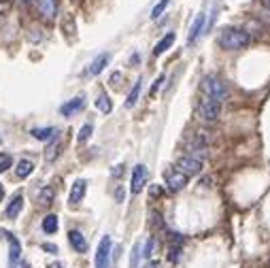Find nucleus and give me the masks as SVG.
<instances>
[{
	"label": "nucleus",
	"mask_w": 270,
	"mask_h": 268,
	"mask_svg": "<svg viewBox=\"0 0 270 268\" xmlns=\"http://www.w3.org/2000/svg\"><path fill=\"white\" fill-rule=\"evenodd\" d=\"M217 43L223 49H230V51H238V49H245L251 43V34L243 28H225V30L219 32Z\"/></svg>",
	"instance_id": "nucleus-1"
},
{
	"label": "nucleus",
	"mask_w": 270,
	"mask_h": 268,
	"mask_svg": "<svg viewBox=\"0 0 270 268\" xmlns=\"http://www.w3.org/2000/svg\"><path fill=\"white\" fill-rule=\"evenodd\" d=\"M202 92L206 94V98H211V100H215V102H223L225 98H228V88H225V83L217 77H204L202 79Z\"/></svg>",
	"instance_id": "nucleus-2"
},
{
	"label": "nucleus",
	"mask_w": 270,
	"mask_h": 268,
	"mask_svg": "<svg viewBox=\"0 0 270 268\" xmlns=\"http://www.w3.org/2000/svg\"><path fill=\"white\" fill-rule=\"evenodd\" d=\"M219 113H221L219 102L211 100V98H204V100L198 105V117H200L204 123H215L219 119Z\"/></svg>",
	"instance_id": "nucleus-3"
},
{
	"label": "nucleus",
	"mask_w": 270,
	"mask_h": 268,
	"mask_svg": "<svg viewBox=\"0 0 270 268\" xmlns=\"http://www.w3.org/2000/svg\"><path fill=\"white\" fill-rule=\"evenodd\" d=\"M177 171H181L188 177H196L202 173V160L200 158H192V156H183L177 160Z\"/></svg>",
	"instance_id": "nucleus-4"
},
{
	"label": "nucleus",
	"mask_w": 270,
	"mask_h": 268,
	"mask_svg": "<svg viewBox=\"0 0 270 268\" xmlns=\"http://www.w3.org/2000/svg\"><path fill=\"white\" fill-rule=\"evenodd\" d=\"M111 236H102L100 245L96 249V268H109L111 266Z\"/></svg>",
	"instance_id": "nucleus-5"
},
{
	"label": "nucleus",
	"mask_w": 270,
	"mask_h": 268,
	"mask_svg": "<svg viewBox=\"0 0 270 268\" xmlns=\"http://www.w3.org/2000/svg\"><path fill=\"white\" fill-rule=\"evenodd\" d=\"M145 183H147V166L138 164V166H134V171H132L130 192H132V194H140V190L145 188Z\"/></svg>",
	"instance_id": "nucleus-6"
},
{
	"label": "nucleus",
	"mask_w": 270,
	"mask_h": 268,
	"mask_svg": "<svg viewBox=\"0 0 270 268\" xmlns=\"http://www.w3.org/2000/svg\"><path fill=\"white\" fill-rule=\"evenodd\" d=\"M188 185V175H183L181 171H168L166 173V188L170 192H181Z\"/></svg>",
	"instance_id": "nucleus-7"
},
{
	"label": "nucleus",
	"mask_w": 270,
	"mask_h": 268,
	"mask_svg": "<svg viewBox=\"0 0 270 268\" xmlns=\"http://www.w3.org/2000/svg\"><path fill=\"white\" fill-rule=\"evenodd\" d=\"M36 9L43 19L51 22L55 17V13H58V0H36Z\"/></svg>",
	"instance_id": "nucleus-8"
},
{
	"label": "nucleus",
	"mask_w": 270,
	"mask_h": 268,
	"mask_svg": "<svg viewBox=\"0 0 270 268\" xmlns=\"http://www.w3.org/2000/svg\"><path fill=\"white\" fill-rule=\"evenodd\" d=\"M85 190H88V183H85V179H77L73 183V190H70V196H68V202L70 204H79L83 200L85 196Z\"/></svg>",
	"instance_id": "nucleus-9"
},
{
	"label": "nucleus",
	"mask_w": 270,
	"mask_h": 268,
	"mask_svg": "<svg viewBox=\"0 0 270 268\" xmlns=\"http://www.w3.org/2000/svg\"><path fill=\"white\" fill-rule=\"evenodd\" d=\"M5 236L9 238V262H11V266H15L19 262V256H22V245L13 234L5 232Z\"/></svg>",
	"instance_id": "nucleus-10"
},
{
	"label": "nucleus",
	"mask_w": 270,
	"mask_h": 268,
	"mask_svg": "<svg viewBox=\"0 0 270 268\" xmlns=\"http://www.w3.org/2000/svg\"><path fill=\"white\" fill-rule=\"evenodd\" d=\"M83 105H85V98L83 96H77V98H73V100H68L66 105H62L60 107V113H62L64 117H70V115H75V113H79L83 109Z\"/></svg>",
	"instance_id": "nucleus-11"
},
{
	"label": "nucleus",
	"mask_w": 270,
	"mask_h": 268,
	"mask_svg": "<svg viewBox=\"0 0 270 268\" xmlns=\"http://www.w3.org/2000/svg\"><path fill=\"white\" fill-rule=\"evenodd\" d=\"M22 209H24V196L22 194H15V196H13V200L9 202L7 211H5V217L7 219H15L22 213Z\"/></svg>",
	"instance_id": "nucleus-12"
},
{
	"label": "nucleus",
	"mask_w": 270,
	"mask_h": 268,
	"mask_svg": "<svg viewBox=\"0 0 270 268\" xmlns=\"http://www.w3.org/2000/svg\"><path fill=\"white\" fill-rule=\"evenodd\" d=\"M68 241H70V245H73L75 251H79V253L88 251V241H85V236L79 230H70L68 232Z\"/></svg>",
	"instance_id": "nucleus-13"
},
{
	"label": "nucleus",
	"mask_w": 270,
	"mask_h": 268,
	"mask_svg": "<svg viewBox=\"0 0 270 268\" xmlns=\"http://www.w3.org/2000/svg\"><path fill=\"white\" fill-rule=\"evenodd\" d=\"M60 151H62V140L58 136H53L51 143L45 149V162H55V160H58V156H60Z\"/></svg>",
	"instance_id": "nucleus-14"
},
{
	"label": "nucleus",
	"mask_w": 270,
	"mask_h": 268,
	"mask_svg": "<svg viewBox=\"0 0 270 268\" xmlns=\"http://www.w3.org/2000/svg\"><path fill=\"white\" fill-rule=\"evenodd\" d=\"M202 26H204V13H198L192 28H190V36H188V43H196V38L200 36L202 32Z\"/></svg>",
	"instance_id": "nucleus-15"
},
{
	"label": "nucleus",
	"mask_w": 270,
	"mask_h": 268,
	"mask_svg": "<svg viewBox=\"0 0 270 268\" xmlns=\"http://www.w3.org/2000/svg\"><path fill=\"white\" fill-rule=\"evenodd\" d=\"M109 60H111V55H109V53H100V55H98V58L90 64L88 73H90V75H100L102 70H105V66L109 64Z\"/></svg>",
	"instance_id": "nucleus-16"
},
{
	"label": "nucleus",
	"mask_w": 270,
	"mask_h": 268,
	"mask_svg": "<svg viewBox=\"0 0 270 268\" xmlns=\"http://www.w3.org/2000/svg\"><path fill=\"white\" fill-rule=\"evenodd\" d=\"M30 134L36 140H51L53 136H58V130H55V128H32Z\"/></svg>",
	"instance_id": "nucleus-17"
},
{
	"label": "nucleus",
	"mask_w": 270,
	"mask_h": 268,
	"mask_svg": "<svg viewBox=\"0 0 270 268\" xmlns=\"http://www.w3.org/2000/svg\"><path fill=\"white\" fill-rule=\"evenodd\" d=\"M32 171H34V164H32L30 160H19V162H17V168H15V175H17L19 179H26V177L32 175Z\"/></svg>",
	"instance_id": "nucleus-18"
},
{
	"label": "nucleus",
	"mask_w": 270,
	"mask_h": 268,
	"mask_svg": "<svg viewBox=\"0 0 270 268\" xmlns=\"http://www.w3.org/2000/svg\"><path fill=\"white\" fill-rule=\"evenodd\" d=\"M175 43V32H168L158 45H155V49H153V55H162L166 49H170V45Z\"/></svg>",
	"instance_id": "nucleus-19"
},
{
	"label": "nucleus",
	"mask_w": 270,
	"mask_h": 268,
	"mask_svg": "<svg viewBox=\"0 0 270 268\" xmlns=\"http://www.w3.org/2000/svg\"><path fill=\"white\" fill-rule=\"evenodd\" d=\"M140 90H143V81H140V79H138V81L134 83V88H132V92H130V94H128V100H126V107H128V109H132V107H134V105L138 102V96H140Z\"/></svg>",
	"instance_id": "nucleus-20"
},
{
	"label": "nucleus",
	"mask_w": 270,
	"mask_h": 268,
	"mask_svg": "<svg viewBox=\"0 0 270 268\" xmlns=\"http://www.w3.org/2000/svg\"><path fill=\"white\" fill-rule=\"evenodd\" d=\"M96 109L100 111V113H111L113 111V102H111V98L107 96V94H98V98H96Z\"/></svg>",
	"instance_id": "nucleus-21"
},
{
	"label": "nucleus",
	"mask_w": 270,
	"mask_h": 268,
	"mask_svg": "<svg viewBox=\"0 0 270 268\" xmlns=\"http://www.w3.org/2000/svg\"><path fill=\"white\" fill-rule=\"evenodd\" d=\"M43 230H45L47 234H55V232H58V217H55V215H47L45 219H43Z\"/></svg>",
	"instance_id": "nucleus-22"
},
{
	"label": "nucleus",
	"mask_w": 270,
	"mask_h": 268,
	"mask_svg": "<svg viewBox=\"0 0 270 268\" xmlns=\"http://www.w3.org/2000/svg\"><path fill=\"white\" fill-rule=\"evenodd\" d=\"M53 196H55L53 188H43L40 194H38V204H43V207L51 204V202H53Z\"/></svg>",
	"instance_id": "nucleus-23"
},
{
	"label": "nucleus",
	"mask_w": 270,
	"mask_h": 268,
	"mask_svg": "<svg viewBox=\"0 0 270 268\" xmlns=\"http://www.w3.org/2000/svg\"><path fill=\"white\" fill-rule=\"evenodd\" d=\"M143 256V245L136 243L134 249H132V256H130V268H138V260Z\"/></svg>",
	"instance_id": "nucleus-24"
},
{
	"label": "nucleus",
	"mask_w": 270,
	"mask_h": 268,
	"mask_svg": "<svg viewBox=\"0 0 270 268\" xmlns=\"http://www.w3.org/2000/svg\"><path fill=\"white\" fill-rule=\"evenodd\" d=\"M92 130H94V128H92V123H85L83 128L79 130V134H77V140H79V143H85V140H88V138L92 136Z\"/></svg>",
	"instance_id": "nucleus-25"
},
{
	"label": "nucleus",
	"mask_w": 270,
	"mask_h": 268,
	"mask_svg": "<svg viewBox=\"0 0 270 268\" xmlns=\"http://www.w3.org/2000/svg\"><path fill=\"white\" fill-rule=\"evenodd\" d=\"M168 3H170V0H160V3L153 7V11H151V17H153V19H158V17L162 15V13H164V9L168 7Z\"/></svg>",
	"instance_id": "nucleus-26"
},
{
	"label": "nucleus",
	"mask_w": 270,
	"mask_h": 268,
	"mask_svg": "<svg viewBox=\"0 0 270 268\" xmlns=\"http://www.w3.org/2000/svg\"><path fill=\"white\" fill-rule=\"evenodd\" d=\"M153 247H155V238H153V236H149V238H147V243H145V247H143V258H145V260H149V258H151Z\"/></svg>",
	"instance_id": "nucleus-27"
},
{
	"label": "nucleus",
	"mask_w": 270,
	"mask_h": 268,
	"mask_svg": "<svg viewBox=\"0 0 270 268\" xmlns=\"http://www.w3.org/2000/svg\"><path fill=\"white\" fill-rule=\"evenodd\" d=\"M11 164H13V158L9 153H0V173H5L7 168H11Z\"/></svg>",
	"instance_id": "nucleus-28"
},
{
	"label": "nucleus",
	"mask_w": 270,
	"mask_h": 268,
	"mask_svg": "<svg viewBox=\"0 0 270 268\" xmlns=\"http://www.w3.org/2000/svg\"><path fill=\"white\" fill-rule=\"evenodd\" d=\"M179 256H181V247L177 245V247H173V249H170V253H168V260H170V262H179Z\"/></svg>",
	"instance_id": "nucleus-29"
},
{
	"label": "nucleus",
	"mask_w": 270,
	"mask_h": 268,
	"mask_svg": "<svg viewBox=\"0 0 270 268\" xmlns=\"http://www.w3.org/2000/svg\"><path fill=\"white\" fill-rule=\"evenodd\" d=\"M43 251H49V253H58V247L53 243H43Z\"/></svg>",
	"instance_id": "nucleus-30"
},
{
	"label": "nucleus",
	"mask_w": 270,
	"mask_h": 268,
	"mask_svg": "<svg viewBox=\"0 0 270 268\" xmlns=\"http://www.w3.org/2000/svg\"><path fill=\"white\" fill-rule=\"evenodd\" d=\"M119 81H121V73L111 75V86H119Z\"/></svg>",
	"instance_id": "nucleus-31"
},
{
	"label": "nucleus",
	"mask_w": 270,
	"mask_h": 268,
	"mask_svg": "<svg viewBox=\"0 0 270 268\" xmlns=\"http://www.w3.org/2000/svg\"><path fill=\"white\" fill-rule=\"evenodd\" d=\"M162 81H164V75H162V77H158V81L153 83V88H151V96H153L155 92H158V88H160V83H162Z\"/></svg>",
	"instance_id": "nucleus-32"
},
{
	"label": "nucleus",
	"mask_w": 270,
	"mask_h": 268,
	"mask_svg": "<svg viewBox=\"0 0 270 268\" xmlns=\"http://www.w3.org/2000/svg\"><path fill=\"white\" fill-rule=\"evenodd\" d=\"M123 173V166H115V168H113V177H119Z\"/></svg>",
	"instance_id": "nucleus-33"
},
{
	"label": "nucleus",
	"mask_w": 270,
	"mask_h": 268,
	"mask_svg": "<svg viewBox=\"0 0 270 268\" xmlns=\"http://www.w3.org/2000/svg\"><path fill=\"white\" fill-rule=\"evenodd\" d=\"M121 200H123V190L117 188V202H121Z\"/></svg>",
	"instance_id": "nucleus-34"
},
{
	"label": "nucleus",
	"mask_w": 270,
	"mask_h": 268,
	"mask_svg": "<svg viewBox=\"0 0 270 268\" xmlns=\"http://www.w3.org/2000/svg\"><path fill=\"white\" fill-rule=\"evenodd\" d=\"M15 268H30V264H28V262H17Z\"/></svg>",
	"instance_id": "nucleus-35"
},
{
	"label": "nucleus",
	"mask_w": 270,
	"mask_h": 268,
	"mask_svg": "<svg viewBox=\"0 0 270 268\" xmlns=\"http://www.w3.org/2000/svg\"><path fill=\"white\" fill-rule=\"evenodd\" d=\"M47 268H64V266H62V264H60V262H51V264H49V266H47Z\"/></svg>",
	"instance_id": "nucleus-36"
},
{
	"label": "nucleus",
	"mask_w": 270,
	"mask_h": 268,
	"mask_svg": "<svg viewBox=\"0 0 270 268\" xmlns=\"http://www.w3.org/2000/svg\"><path fill=\"white\" fill-rule=\"evenodd\" d=\"M3 198H5V185L0 183V200H3Z\"/></svg>",
	"instance_id": "nucleus-37"
},
{
	"label": "nucleus",
	"mask_w": 270,
	"mask_h": 268,
	"mask_svg": "<svg viewBox=\"0 0 270 268\" xmlns=\"http://www.w3.org/2000/svg\"><path fill=\"white\" fill-rule=\"evenodd\" d=\"M147 268H158V262H151V264H149Z\"/></svg>",
	"instance_id": "nucleus-38"
},
{
	"label": "nucleus",
	"mask_w": 270,
	"mask_h": 268,
	"mask_svg": "<svg viewBox=\"0 0 270 268\" xmlns=\"http://www.w3.org/2000/svg\"><path fill=\"white\" fill-rule=\"evenodd\" d=\"M262 3H264L266 7H270V0H262Z\"/></svg>",
	"instance_id": "nucleus-39"
},
{
	"label": "nucleus",
	"mask_w": 270,
	"mask_h": 268,
	"mask_svg": "<svg viewBox=\"0 0 270 268\" xmlns=\"http://www.w3.org/2000/svg\"><path fill=\"white\" fill-rule=\"evenodd\" d=\"M24 3H28V5H30V3H36V0H24Z\"/></svg>",
	"instance_id": "nucleus-40"
}]
</instances>
